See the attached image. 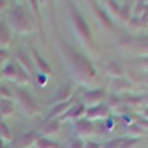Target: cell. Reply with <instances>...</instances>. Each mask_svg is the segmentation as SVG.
Wrapping results in <instances>:
<instances>
[{
    "instance_id": "obj_5",
    "label": "cell",
    "mask_w": 148,
    "mask_h": 148,
    "mask_svg": "<svg viewBox=\"0 0 148 148\" xmlns=\"http://www.w3.org/2000/svg\"><path fill=\"white\" fill-rule=\"evenodd\" d=\"M13 43V32L5 22H0V48H7Z\"/></svg>"
},
{
    "instance_id": "obj_11",
    "label": "cell",
    "mask_w": 148,
    "mask_h": 148,
    "mask_svg": "<svg viewBox=\"0 0 148 148\" xmlns=\"http://www.w3.org/2000/svg\"><path fill=\"white\" fill-rule=\"evenodd\" d=\"M59 129V121H52V120H47V123L41 127V134H43V137H47L48 134H52L54 130Z\"/></svg>"
},
{
    "instance_id": "obj_7",
    "label": "cell",
    "mask_w": 148,
    "mask_h": 148,
    "mask_svg": "<svg viewBox=\"0 0 148 148\" xmlns=\"http://www.w3.org/2000/svg\"><path fill=\"white\" fill-rule=\"evenodd\" d=\"M30 54H32V62H34V66H38V70L39 71H43L45 75H50L52 73V70H50V66H48V62L41 57V54L36 50V48H32L30 50Z\"/></svg>"
},
{
    "instance_id": "obj_14",
    "label": "cell",
    "mask_w": 148,
    "mask_h": 148,
    "mask_svg": "<svg viewBox=\"0 0 148 148\" xmlns=\"http://www.w3.org/2000/svg\"><path fill=\"white\" fill-rule=\"evenodd\" d=\"M112 88H118L116 91H120L121 88H129V84H127L125 80H120V79H116V80H112Z\"/></svg>"
},
{
    "instance_id": "obj_10",
    "label": "cell",
    "mask_w": 148,
    "mask_h": 148,
    "mask_svg": "<svg viewBox=\"0 0 148 148\" xmlns=\"http://www.w3.org/2000/svg\"><path fill=\"white\" fill-rule=\"evenodd\" d=\"M0 139H2V141H13L11 129L7 127V123L4 120H0Z\"/></svg>"
},
{
    "instance_id": "obj_6",
    "label": "cell",
    "mask_w": 148,
    "mask_h": 148,
    "mask_svg": "<svg viewBox=\"0 0 148 148\" xmlns=\"http://www.w3.org/2000/svg\"><path fill=\"white\" fill-rule=\"evenodd\" d=\"M16 62L20 66H22L27 73H29V70L32 71L34 70V62H32V57H29V52H25L23 48H20L18 52H16Z\"/></svg>"
},
{
    "instance_id": "obj_1",
    "label": "cell",
    "mask_w": 148,
    "mask_h": 148,
    "mask_svg": "<svg viewBox=\"0 0 148 148\" xmlns=\"http://www.w3.org/2000/svg\"><path fill=\"white\" fill-rule=\"evenodd\" d=\"M5 23L11 29V32L29 34L34 27V20H32V14L29 13V9L23 4H14V5L9 7V11H7Z\"/></svg>"
},
{
    "instance_id": "obj_4",
    "label": "cell",
    "mask_w": 148,
    "mask_h": 148,
    "mask_svg": "<svg viewBox=\"0 0 148 148\" xmlns=\"http://www.w3.org/2000/svg\"><path fill=\"white\" fill-rule=\"evenodd\" d=\"M2 75L5 79H9V80H13V82H18V84H27V82H30V75L18 64L16 61L9 62V64L2 70Z\"/></svg>"
},
{
    "instance_id": "obj_9",
    "label": "cell",
    "mask_w": 148,
    "mask_h": 148,
    "mask_svg": "<svg viewBox=\"0 0 148 148\" xmlns=\"http://www.w3.org/2000/svg\"><path fill=\"white\" fill-rule=\"evenodd\" d=\"M36 146H38V148H61V145H59V143L48 139V137H41V136L38 137Z\"/></svg>"
},
{
    "instance_id": "obj_15",
    "label": "cell",
    "mask_w": 148,
    "mask_h": 148,
    "mask_svg": "<svg viewBox=\"0 0 148 148\" xmlns=\"http://www.w3.org/2000/svg\"><path fill=\"white\" fill-rule=\"evenodd\" d=\"M86 97H91L93 100H97V98H102V97H103V91H97V93H88Z\"/></svg>"
},
{
    "instance_id": "obj_12",
    "label": "cell",
    "mask_w": 148,
    "mask_h": 148,
    "mask_svg": "<svg viewBox=\"0 0 148 148\" xmlns=\"http://www.w3.org/2000/svg\"><path fill=\"white\" fill-rule=\"evenodd\" d=\"M70 88H71L70 84H64V86L61 88V91L56 93V97L52 98V102H61V100H64L66 97H70V95H71V89H70Z\"/></svg>"
},
{
    "instance_id": "obj_2",
    "label": "cell",
    "mask_w": 148,
    "mask_h": 148,
    "mask_svg": "<svg viewBox=\"0 0 148 148\" xmlns=\"http://www.w3.org/2000/svg\"><path fill=\"white\" fill-rule=\"evenodd\" d=\"M61 52H62V56H64V59H68L66 64L70 66V70H73L77 80L93 79L95 70H93V66L89 64V61L84 57V56H80L79 52H75L73 48H70L64 41H61Z\"/></svg>"
},
{
    "instance_id": "obj_13",
    "label": "cell",
    "mask_w": 148,
    "mask_h": 148,
    "mask_svg": "<svg viewBox=\"0 0 148 148\" xmlns=\"http://www.w3.org/2000/svg\"><path fill=\"white\" fill-rule=\"evenodd\" d=\"M9 59H11V50H7V48H0V66H7L9 64Z\"/></svg>"
},
{
    "instance_id": "obj_8",
    "label": "cell",
    "mask_w": 148,
    "mask_h": 148,
    "mask_svg": "<svg viewBox=\"0 0 148 148\" xmlns=\"http://www.w3.org/2000/svg\"><path fill=\"white\" fill-rule=\"evenodd\" d=\"M14 112V100L0 98V118H7Z\"/></svg>"
},
{
    "instance_id": "obj_16",
    "label": "cell",
    "mask_w": 148,
    "mask_h": 148,
    "mask_svg": "<svg viewBox=\"0 0 148 148\" xmlns=\"http://www.w3.org/2000/svg\"><path fill=\"white\" fill-rule=\"evenodd\" d=\"M9 7V2H5V0H0V9H7Z\"/></svg>"
},
{
    "instance_id": "obj_3",
    "label": "cell",
    "mask_w": 148,
    "mask_h": 148,
    "mask_svg": "<svg viewBox=\"0 0 148 148\" xmlns=\"http://www.w3.org/2000/svg\"><path fill=\"white\" fill-rule=\"evenodd\" d=\"M13 100H16L20 109H22L23 114H27V116H36V114L41 112V107L23 88H14L13 89Z\"/></svg>"
}]
</instances>
